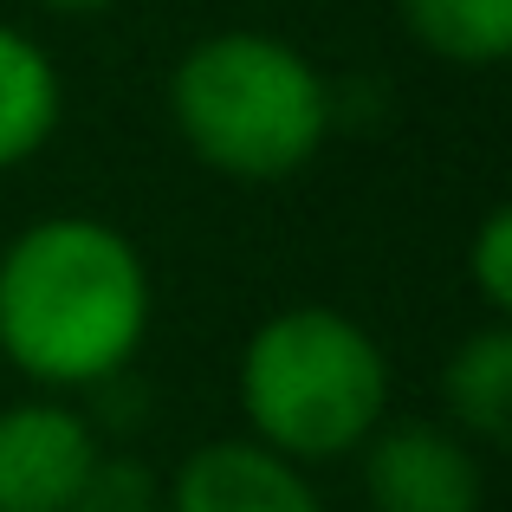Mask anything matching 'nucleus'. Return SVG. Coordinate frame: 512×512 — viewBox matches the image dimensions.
Listing matches in <instances>:
<instances>
[{
  "instance_id": "12",
  "label": "nucleus",
  "mask_w": 512,
  "mask_h": 512,
  "mask_svg": "<svg viewBox=\"0 0 512 512\" xmlns=\"http://www.w3.org/2000/svg\"><path fill=\"white\" fill-rule=\"evenodd\" d=\"M39 7H52V13H104L111 0H39Z\"/></svg>"
},
{
  "instance_id": "3",
  "label": "nucleus",
  "mask_w": 512,
  "mask_h": 512,
  "mask_svg": "<svg viewBox=\"0 0 512 512\" xmlns=\"http://www.w3.org/2000/svg\"><path fill=\"white\" fill-rule=\"evenodd\" d=\"M389 402V363L344 312L299 305L253 331L240 357V409L253 441L286 461H338L376 435Z\"/></svg>"
},
{
  "instance_id": "8",
  "label": "nucleus",
  "mask_w": 512,
  "mask_h": 512,
  "mask_svg": "<svg viewBox=\"0 0 512 512\" xmlns=\"http://www.w3.org/2000/svg\"><path fill=\"white\" fill-rule=\"evenodd\" d=\"M59 124V72L26 33L0 26V169L26 163Z\"/></svg>"
},
{
  "instance_id": "2",
  "label": "nucleus",
  "mask_w": 512,
  "mask_h": 512,
  "mask_svg": "<svg viewBox=\"0 0 512 512\" xmlns=\"http://www.w3.org/2000/svg\"><path fill=\"white\" fill-rule=\"evenodd\" d=\"M169 117L208 169L234 182H279L318 156L331 130V91L286 39L214 33L175 65Z\"/></svg>"
},
{
  "instance_id": "5",
  "label": "nucleus",
  "mask_w": 512,
  "mask_h": 512,
  "mask_svg": "<svg viewBox=\"0 0 512 512\" xmlns=\"http://www.w3.org/2000/svg\"><path fill=\"white\" fill-rule=\"evenodd\" d=\"M98 461V435L65 402L0 409V512H65Z\"/></svg>"
},
{
  "instance_id": "4",
  "label": "nucleus",
  "mask_w": 512,
  "mask_h": 512,
  "mask_svg": "<svg viewBox=\"0 0 512 512\" xmlns=\"http://www.w3.org/2000/svg\"><path fill=\"white\" fill-rule=\"evenodd\" d=\"M363 493L376 512H480V461L454 428L402 422L363 441Z\"/></svg>"
},
{
  "instance_id": "9",
  "label": "nucleus",
  "mask_w": 512,
  "mask_h": 512,
  "mask_svg": "<svg viewBox=\"0 0 512 512\" xmlns=\"http://www.w3.org/2000/svg\"><path fill=\"white\" fill-rule=\"evenodd\" d=\"M396 13L448 65H500L512 52V0H396Z\"/></svg>"
},
{
  "instance_id": "7",
  "label": "nucleus",
  "mask_w": 512,
  "mask_h": 512,
  "mask_svg": "<svg viewBox=\"0 0 512 512\" xmlns=\"http://www.w3.org/2000/svg\"><path fill=\"white\" fill-rule=\"evenodd\" d=\"M441 402L461 422V441H487V448H506L512 441V331L506 325L474 331L448 357Z\"/></svg>"
},
{
  "instance_id": "10",
  "label": "nucleus",
  "mask_w": 512,
  "mask_h": 512,
  "mask_svg": "<svg viewBox=\"0 0 512 512\" xmlns=\"http://www.w3.org/2000/svg\"><path fill=\"white\" fill-rule=\"evenodd\" d=\"M65 512H169V493L143 461H130V454H98Z\"/></svg>"
},
{
  "instance_id": "6",
  "label": "nucleus",
  "mask_w": 512,
  "mask_h": 512,
  "mask_svg": "<svg viewBox=\"0 0 512 512\" xmlns=\"http://www.w3.org/2000/svg\"><path fill=\"white\" fill-rule=\"evenodd\" d=\"M169 512H325L305 487L299 461L266 441H208L182 461L169 487Z\"/></svg>"
},
{
  "instance_id": "11",
  "label": "nucleus",
  "mask_w": 512,
  "mask_h": 512,
  "mask_svg": "<svg viewBox=\"0 0 512 512\" xmlns=\"http://www.w3.org/2000/svg\"><path fill=\"white\" fill-rule=\"evenodd\" d=\"M467 273H474V292L493 305V312H506V305H512V214L506 208H493L487 221H480Z\"/></svg>"
},
{
  "instance_id": "1",
  "label": "nucleus",
  "mask_w": 512,
  "mask_h": 512,
  "mask_svg": "<svg viewBox=\"0 0 512 512\" xmlns=\"http://www.w3.org/2000/svg\"><path fill=\"white\" fill-rule=\"evenodd\" d=\"M150 331V273L117 227L59 214L26 227L0 260V350L52 389L124 376Z\"/></svg>"
}]
</instances>
